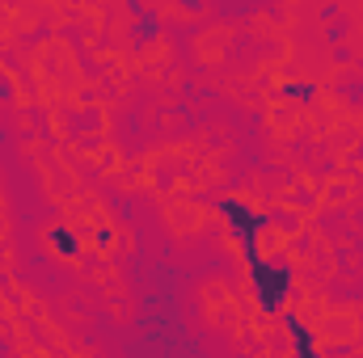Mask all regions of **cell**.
<instances>
[{"label":"cell","instance_id":"cell-5","mask_svg":"<svg viewBox=\"0 0 363 358\" xmlns=\"http://www.w3.org/2000/svg\"><path fill=\"white\" fill-rule=\"evenodd\" d=\"M283 97H313V85H283Z\"/></svg>","mask_w":363,"mask_h":358},{"label":"cell","instance_id":"cell-3","mask_svg":"<svg viewBox=\"0 0 363 358\" xmlns=\"http://www.w3.org/2000/svg\"><path fill=\"white\" fill-rule=\"evenodd\" d=\"M283 325H287V333H291L296 358H321V354H317V346H313V333L304 329V321H300L296 312H283Z\"/></svg>","mask_w":363,"mask_h":358},{"label":"cell","instance_id":"cell-4","mask_svg":"<svg viewBox=\"0 0 363 358\" xmlns=\"http://www.w3.org/2000/svg\"><path fill=\"white\" fill-rule=\"evenodd\" d=\"M51 245H55V253H60V258H77V253H81L68 228H55V232H51Z\"/></svg>","mask_w":363,"mask_h":358},{"label":"cell","instance_id":"cell-2","mask_svg":"<svg viewBox=\"0 0 363 358\" xmlns=\"http://www.w3.org/2000/svg\"><path fill=\"white\" fill-rule=\"evenodd\" d=\"M250 278H254V295H258L262 312H279L283 299H287V291H291V266L283 258H271V262L258 258L250 266Z\"/></svg>","mask_w":363,"mask_h":358},{"label":"cell","instance_id":"cell-1","mask_svg":"<svg viewBox=\"0 0 363 358\" xmlns=\"http://www.w3.org/2000/svg\"><path fill=\"white\" fill-rule=\"evenodd\" d=\"M220 215L228 219V228H233V236H237V245H241V253H245V262L254 266L262 253H258V232L271 224V215H262V211H250L241 198H220Z\"/></svg>","mask_w":363,"mask_h":358}]
</instances>
